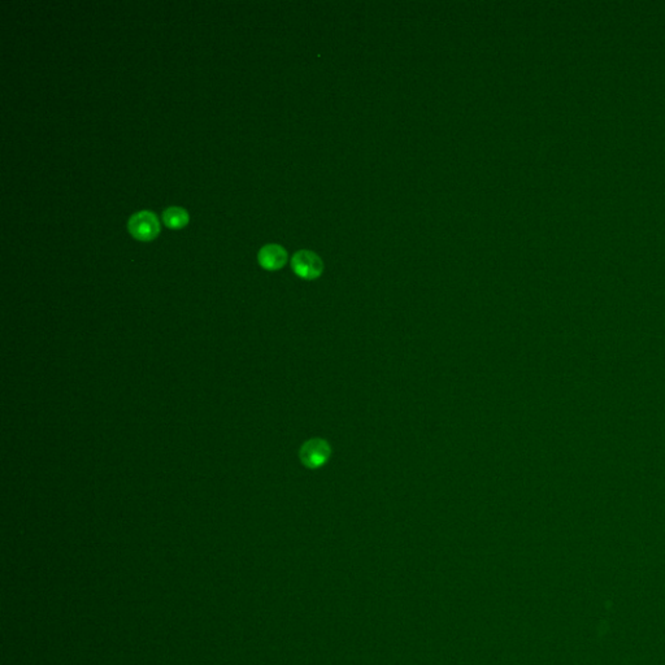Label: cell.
Segmentation results:
<instances>
[{"label":"cell","mask_w":665,"mask_h":665,"mask_svg":"<svg viewBox=\"0 0 665 665\" xmlns=\"http://www.w3.org/2000/svg\"><path fill=\"white\" fill-rule=\"evenodd\" d=\"M159 218L152 211H140L128 221V230L133 238L140 242H151L160 234Z\"/></svg>","instance_id":"6da1fadb"},{"label":"cell","mask_w":665,"mask_h":665,"mask_svg":"<svg viewBox=\"0 0 665 665\" xmlns=\"http://www.w3.org/2000/svg\"><path fill=\"white\" fill-rule=\"evenodd\" d=\"M332 457L330 445L321 438H312L304 442L299 449V457L304 466L310 469H318L328 463Z\"/></svg>","instance_id":"7a4b0ae2"},{"label":"cell","mask_w":665,"mask_h":665,"mask_svg":"<svg viewBox=\"0 0 665 665\" xmlns=\"http://www.w3.org/2000/svg\"><path fill=\"white\" fill-rule=\"evenodd\" d=\"M291 268L296 276L311 281L321 276V273L324 271V263L318 254L308 250H301L293 256Z\"/></svg>","instance_id":"3957f363"},{"label":"cell","mask_w":665,"mask_h":665,"mask_svg":"<svg viewBox=\"0 0 665 665\" xmlns=\"http://www.w3.org/2000/svg\"><path fill=\"white\" fill-rule=\"evenodd\" d=\"M259 264L267 271H279L285 267L287 262V252L285 248L276 243L265 245L260 248L257 254Z\"/></svg>","instance_id":"277c9868"},{"label":"cell","mask_w":665,"mask_h":665,"mask_svg":"<svg viewBox=\"0 0 665 665\" xmlns=\"http://www.w3.org/2000/svg\"><path fill=\"white\" fill-rule=\"evenodd\" d=\"M190 216L187 211L182 207H169L163 212V223L169 229L177 230L185 228L189 224Z\"/></svg>","instance_id":"5b68a950"}]
</instances>
